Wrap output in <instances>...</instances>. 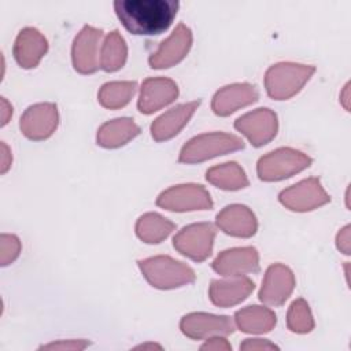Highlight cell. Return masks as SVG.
Returning a JSON list of instances; mask_svg holds the SVG:
<instances>
[{
    "mask_svg": "<svg viewBox=\"0 0 351 351\" xmlns=\"http://www.w3.org/2000/svg\"><path fill=\"white\" fill-rule=\"evenodd\" d=\"M180 3L177 0H117L114 10L133 34L152 36L169 29L174 21Z\"/></svg>",
    "mask_w": 351,
    "mask_h": 351,
    "instance_id": "1",
    "label": "cell"
},
{
    "mask_svg": "<svg viewBox=\"0 0 351 351\" xmlns=\"http://www.w3.org/2000/svg\"><path fill=\"white\" fill-rule=\"evenodd\" d=\"M138 267L145 280L159 289H173L195 281V273L189 266L165 255L143 259Z\"/></svg>",
    "mask_w": 351,
    "mask_h": 351,
    "instance_id": "2",
    "label": "cell"
},
{
    "mask_svg": "<svg viewBox=\"0 0 351 351\" xmlns=\"http://www.w3.org/2000/svg\"><path fill=\"white\" fill-rule=\"evenodd\" d=\"M315 69L307 64L278 63L265 74L267 95L276 100H285L296 95L314 74Z\"/></svg>",
    "mask_w": 351,
    "mask_h": 351,
    "instance_id": "3",
    "label": "cell"
},
{
    "mask_svg": "<svg viewBox=\"0 0 351 351\" xmlns=\"http://www.w3.org/2000/svg\"><path fill=\"white\" fill-rule=\"evenodd\" d=\"M241 148H244V143L237 136L229 133H206L189 140L182 147L178 160L182 163H199Z\"/></svg>",
    "mask_w": 351,
    "mask_h": 351,
    "instance_id": "4",
    "label": "cell"
},
{
    "mask_svg": "<svg viewBox=\"0 0 351 351\" xmlns=\"http://www.w3.org/2000/svg\"><path fill=\"white\" fill-rule=\"evenodd\" d=\"M311 165V159L292 148H278L262 156L258 162L256 171L263 181H280L288 178Z\"/></svg>",
    "mask_w": 351,
    "mask_h": 351,
    "instance_id": "5",
    "label": "cell"
},
{
    "mask_svg": "<svg viewBox=\"0 0 351 351\" xmlns=\"http://www.w3.org/2000/svg\"><path fill=\"white\" fill-rule=\"evenodd\" d=\"M215 237V229L208 222L192 223L181 229L173 239L174 248L191 258L192 261L202 262L211 255Z\"/></svg>",
    "mask_w": 351,
    "mask_h": 351,
    "instance_id": "6",
    "label": "cell"
},
{
    "mask_svg": "<svg viewBox=\"0 0 351 351\" xmlns=\"http://www.w3.org/2000/svg\"><path fill=\"white\" fill-rule=\"evenodd\" d=\"M156 204L170 211H195V210H210L213 200L210 193L202 185L184 184L166 189L162 192Z\"/></svg>",
    "mask_w": 351,
    "mask_h": 351,
    "instance_id": "7",
    "label": "cell"
},
{
    "mask_svg": "<svg viewBox=\"0 0 351 351\" xmlns=\"http://www.w3.org/2000/svg\"><path fill=\"white\" fill-rule=\"evenodd\" d=\"M278 199L282 206L292 211H310L326 204L330 200L319 180L314 177L284 189Z\"/></svg>",
    "mask_w": 351,
    "mask_h": 351,
    "instance_id": "8",
    "label": "cell"
},
{
    "mask_svg": "<svg viewBox=\"0 0 351 351\" xmlns=\"http://www.w3.org/2000/svg\"><path fill=\"white\" fill-rule=\"evenodd\" d=\"M101 37L103 32L92 26H84L75 36L71 48V59L78 73L90 74L100 67Z\"/></svg>",
    "mask_w": 351,
    "mask_h": 351,
    "instance_id": "9",
    "label": "cell"
},
{
    "mask_svg": "<svg viewBox=\"0 0 351 351\" xmlns=\"http://www.w3.org/2000/svg\"><path fill=\"white\" fill-rule=\"evenodd\" d=\"M59 114L53 103H38L30 106L21 117L19 128L30 140H45L58 128Z\"/></svg>",
    "mask_w": 351,
    "mask_h": 351,
    "instance_id": "10",
    "label": "cell"
},
{
    "mask_svg": "<svg viewBox=\"0 0 351 351\" xmlns=\"http://www.w3.org/2000/svg\"><path fill=\"white\" fill-rule=\"evenodd\" d=\"M234 128L243 133L254 147L269 143L277 133V115L269 108H258L237 118Z\"/></svg>",
    "mask_w": 351,
    "mask_h": 351,
    "instance_id": "11",
    "label": "cell"
},
{
    "mask_svg": "<svg viewBox=\"0 0 351 351\" xmlns=\"http://www.w3.org/2000/svg\"><path fill=\"white\" fill-rule=\"evenodd\" d=\"M192 45V32L184 23H180L173 33L160 43L159 48L149 56L152 69H167L181 62Z\"/></svg>",
    "mask_w": 351,
    "mask_h": 351,
    "instance_id": "12",
    "label": "cell"
},
{
    "mask_svg": "<svg viewBox=\"0 0 351 351\" xmlns=\"http://www.w3.org/2000/svg\"><path fill=\"white\" fill-rule=\"evenodd\" d=\"M182 333L191 339H208L233 333L234 324L229 317L206 313H191L180 322Z\"/></svg>",
    "mask_w": 351,
    "mask_h": 351,
    "instance_id": "13",
    "label": "cell"
},
{
    "mask_svg": "<svg viewBox=\"0 0 351 351\" xmlns=\"http://www.w3.org/2000/svg\"><path fill=\"white\" fill-rule=\"evenodd\" d=\"M295 288V276L289 267L281 263L271 265L265 274L259 299L267 306H281Z\"/></svg>",
    "mask_w": 351,
    "mask_h": 351,
    "instance_id": "14",
    "label": "cell"
},
{
    "mask_svg": "<svg viewBox=\"0 0 351 351\" xmlns=\"http://www.w3.org/2000/svg\"><path fill=\"white\" fill-rule=\"evenodd\" d=\"M213 269L225 277L255 273L259 269V255L254 247H239L222 251L213 262Z\"/></svg>",
    "mask_w": 351,
    "mask_h": 351,
    "instance_id": "15",
    "label": "cell"
},
{
    "mask_svg": "<svg viewBox=\"0 0 351 351\" xmlns=\"http://www.w3.org/2000/svg\"><path fill=\"white\" fill-rule=\"evenodd\" d=\"M178 96V86L169 78H148L143 82L137 107L143 114H152L170 104Z\"/></svg>",
    "mask_w": 351,
    "mask_h": 351,
    "instance_id": "16",
    "label": "cell"
},
{
    "mask_svg": "<svg viewBox=\"0 0 351 351\" xmlns=\"http://www.w3.org/2000/svg\"><path fill=\"white\" fill-rule=\"evenodd\" d=\"M258 100V90L250 84H232L219 89L211 101L213 111L219 117L230 115L241 107Z\"/></svg>",
    "mask_w": 351,
    "mask_h": 351,
    "instance_id": "17",
    "label": "cell"
},
{
    "mask_svg": "<svg viewBox=\"0 0 351 351\" xmlns=\"http://www.w3.org/2000/svg\"><path fill=\"white\" fill-rule=\"evenodd\" d=\"M215 222L222 232L234 237H251L258 229L255 214L243 204L226 206L217 215Z\"/></svg>",
    "mask_w": 351,
    "mask_h": 351,
    "instance_id": "18",
    "label": "cell"
},
{
    "mask_svg": "<svg viewBox=\"0 0 351 351\" xmlns=\"http://www.w3.org/2000/svg\"><path fill=\"white\" fill-rule=\"evenodd\" d=\"M48 51L47 38L33 27H25L16 36L14 44V56L23 69L36 67Z\"/></svg>",
    "mask_w": 351,
    "mask_h": 351,
    "instance_id": "19",
    "label": "cell"
},
{
    "mask_svg": "<svg viewBox=\"0 0 351 351\" xmlns=\"http://www.w3.org/2000/svg\"><path fill=\"white\" fill-rule=\"evenodd\" d=\"M254 291V282L248 277L237 276L225 280H214L210 285L208 295L211 302L218 307L234 306Z\"/></svg>",
    "mask_w": 351,
    "mask_h": 351,
    "instance_id": "20",
    "label": "cell"
},
{
    "mask_svg": "<svg viewBox=\"0 0 351 351\" xmlns=\"http://www.w3.org/2000/svg\"><path fill=\"white\" fill-rule=\"evenodd\" d=\"M200 101H189L180 104L158 117L151 125V134L156 141H165L176 134L188 123Z\"/></svg>",
    "mask_w": 351,
    "mask_h": 351,
    "instance_id": "21",
    "label": "cell"
},
{
    "mask_svg": "<svg viewBox=\"0 0 351 351\" xmlns=\"http://www.w3.org/2000/svg\"><path fill=\"white\" fill-rule=\"evenodd\" d=\"M140 133L138 125L130 118H117L103 123L97 130V144L104 148H118Z\"/></svg>",
    "mask_w": 351,
    "mask_h": 351,
    "instance_id": "22",
    "label": "cell"
},
{
    "mask_svg": "<svg viewBox=\"0 0 351 351\" xmlns=\"http://www.w3.org/2000/svg\"><path fill=\"white\" fill-rule=\"evenodd\" d=\"M236 326L245 333L270 332L276 325V314L262 306H248L234 315Z\"/></svg>",
    "mask_w": 351,
    "mask_h": 351,
    "instance_id": "23",
    "label": "cell"
},
{
    "mask_svg": "<svg viewBox=\"0 0 351 351\" xmlns=\"http://www.w3.org/2000/svg\"><path fill=\"white\" fill-rule=\"evenodd\" d=\"M176 225L156 213H147L137 219L136 234L140 240L148 244H156L163 241L173 230Z\"/></svg>",
    "mask_w": 351,
    "mask_h": 351,
    "instance_id": "24",
    "label": "cell"
},
{
    "mask_svg": "<svg viewBox=\"0 0 351 351\" xmlns=\"http://www.w3.org/2000/svg\"><path fill=\"white\" fill-rule=\"evenodd\" d=\"M206 178L210 184L225 191H237L248 186L245 173L236 162H229L208 169Z\"/></svg>",
    "mask_w": 351,
    "mask_h": 351,
    "instance_id": "25",
    "label": "cell"
},
{
    "mask_svg": "<svg viewBox=\"0 0 351 351\" xmlns=\"http://www.w3.org/2000/svg\"><path fill=\"white\" fill-rule=\"evenodd\" d=\"M126 56L128 47L122 36L117 30L108 33L101 44L100 67L107 73L117 71L125 64Z\"/></svg>",
    "mask_w": 351,
    "mask_h": 351,
    "instance_id": "26",
    "label": "cell"
},
{
    "mask_svg": "<svg viewBox=\"0 0 351 351\" xmlns=\"http://www.w3.org/2000/svg\"><path fill=\"white\" fill-rule=\"evenodd\" d=\"M136 92V82L132 81H112L104 84L99 93V103L110 110L121 108L126 106Z\"/></svg>",
    "mask_w": 351,
    "mask_h": 351,
    "instance_id": "27",
    "label": "cell"
},
{
    "mask_svg": "<svg viewBox=\"0 0 351 351\" xmlns=\"http://www.w3.org/2000/svg\"><path fill=\"white\" fill-rule=\"evenodd\" d=\"M287 325L288 329L295 333H307L314 328V319L304 299L292 302L287 314Z\"/></svg>",
    "mask_w": 351,
    "mask_h": 351,
    "instance_id": "28",
    "label": "cell"
},
{
    "mask_svg": "<svg viewBox=\"0 0 351 351\" xmlns=\"http://www.w3.org/2000/svg\"><path fill=\"white\" fill-rule=\"evenodd\" d=\"M21 252V241L14 234L3 233L0 237V263L7 266L12 263Z\"/></svg>",
    "mask_w": 351,
    "mask_h": 351,
    "instance_id": "29",
    "label": "cell"
},
{
    "mask_svg": "<svg viewBox=\"0 0 351 351\" xmlns=\"http://www.w3.org/2000/svg\"><path fill=\"white\" fill-rule=\"evenodd\" d=\"M88 346L85 340H67V341H56L41 346V350H84Z\"/></svg>",
    "mask_w": 351,
    "mask_h": 351,
    "instance_id": "30",
    "label": "cell"
},
{
    "mask_svg": "<svg viewBox=\"0 0 351 351\" xmlns=\"http://www.w3.org/2000/svg\"><path fill=\"white\" fill-rule=\"evenodd\" d=\"M276 344L265 339H247L240 344V350H276Z\"/></svg>",
    "mask_w": 351,
    "mask_h": 351,
    "instance_id": "31",
    "label": "cell"
},
{
    "mask_svg": "<svg viewBox=\"0 0 351 351\" xmlns=\"http://www.w3.org/2000/svg\"><path fill=\"white\" fill-rule=\"evenodd\" d=\"M202 350H232V346L223 339V336H214L208 337V340L200 347Z\"/></svg>",
    "mask_w": 351,
    "mask_h": 351,
    "instance_id": "32",
    "label": "cell"
},
{
    "mask_svg": "<svg viewBox=\"0 0 351 351\" xmlns=\"http://www.w3.org/2000/svg\"><path fill=\"white\" fill-rule=\"evenodd\" d=\"M350 233H351V230H350V226L347 225V226H344V228L337 233V237H336L337 248H339L343 254H346V255L350 254V245H351V243H350Z\"/></svg>",
    "mask_w": 351,
    "mask_h": 351,
    "instance_id": "33",
    "label": "cell"
},
{
    "mask_svg": "<svg viewBox=\"0 0 351 351\" xmlns=\"http://www.w3.org/2000/svg\"><path fill=\"white\" fill-rule=\"evenodd\" d=\"M11 151L7 147V144L3 141L1 143V173L4 174L10 167H11Z\"/></svg>",
    "mask_w": 351,
    "mask_h": 351,
    "instance_id": "34",
    "label": "cell"
},
{
    "mask_svg": "<svg viewBox=\"0 0 351 351\" xmlns=\"http://www.w3.org/2000/svg\"><path fill=\"white\" fill-rule=\"evenodd\" d=\"M11 115H12L11 104L7 101L5 97H1V126L7 125V122L10 121Z\"/></svg>",
    "mask_w": 351,
    "mask_h": 351,
    "instance_id": "35",
    "label": "cell"
},
{
    "mask_svg": "<svg viewBox=\"0 0 351 351\" xmlns=\"http://www.w3.org/2000/svg\"><path fill=\"white\" fill-rule=\"evenodd\" d=\"M350 84H346V86H344V89H343V92H341V95H340V101H341V104L344 106V108L348 111L350 110Z\"/></svg>",
    "mask_w": 351,
    "mask_h": 351,
    "instance_id": "36",
    "label": "cell"
},
{
    "mask_svg": "<svg viewBox=\"0 0 351 351\" xmlns=\"http://www.w3.org/2000/svg\"><path fill=\"white\" fill-rule=\"evenodd\" d=\"M136 348H137V350H148V348H151V350H152V348H158V350H160L162 347H160V346H158V344H152V343H151V344H141V346H137Z\"/></svg>",
    "mask_w": 351,
    "mask_h": 351,
    "instance_id": "37",
    "label": "cell"
}]
</instances>
